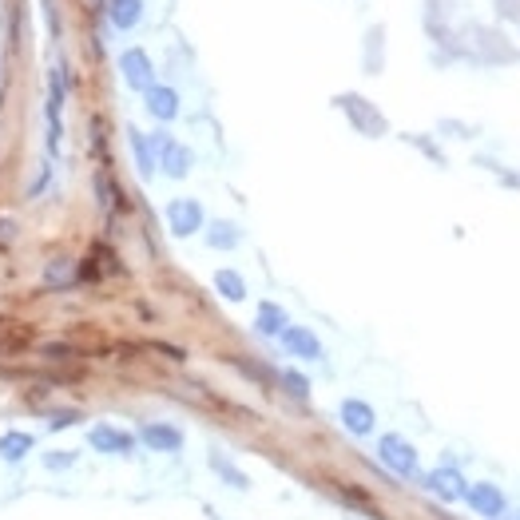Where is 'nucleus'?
<instances>
[{
	"label": "nucleus",
	"mask_w": 520,
	"mask_h": 520,
	"mask_svg": "<svg viewBox=\"0 0 520 520\" xmlns=\"http://www.w3.org/2000/svg\"><path fill=\"white\" fill-rule=\"evenodd\" d=\"M259 334H283V330L290 326V318H286V310L283 306H275V302H262L259 306Z\"/></svg>",
	"instance_id": "4468645a"
},
{
	"label": "nucleus",
	"mask_w": 520,
	"mask_h": 520,
	"mask_svg": "<svg viewBox=\"0 0 520 520\" xmlns=\"http://www.w3.org/2000/svg\"><path fill=\"white\" fill-rule=\"evenodd\" d=\"M88 445L96 449V453H116V457H127L135 449V437L124 429H116V425H92L88 429Z\"/></svg>",
	"instance_id": "20e7f679"
},
{
	"label": "nucleus",
	"mask_w": 520,
	"mask_h": 520,
	"mask_svg": "<svg viewBox=\"0 0 520 520\" xmlns=\"http://www.w3.org/2000/svg\"><path fill=\"white\" fill-rule=\"evenodd\" d=\"M32 445H36V441H32V433H4V437H0V457H4V461H24V457L32 453Z\"/></svg>",
	"instance_id": "ddd939ff"
},
{
	"label": "nucleus",
	"mask_w": 520,
	"mask_h": 520,
	"mask_svg": "<svg viewBox=\"0 0 520 520\" xmlns=\"http://www.w3.org/2000/svg\"><path fill=\"white\" fill-rule=\"evenodd\" d=\"M151 148H156V156H159V167H164L172 179H183L187 172H191V164H195V156L183 148V143H175L167 132H156L151 135Z\"/></svg>",
	"instance_id": "f257e3e1"
},
{
	"label": "nucleus",
	"mask_w": 520,
	"mask_h": 520,
	"mask_svg": "<svg viewBox=\"0 0 520 520\" xmlns=\"http://www.w3.org/2000/svg\"><path fill=\"white\" fill-rule=\"evenodd\" d=\"M378 453L397 476H413L417 473V449L409 445L405 437H397V433H386V437L378 441Z\"/></svg>",
	"instance_id": "7ed1b4c3"
},
{
	"label": "nucleus",
	"mask_w": 520,
	"mask_h": 520,
	"mask_svg": "<svg viewBox=\"0 0 520 520\" xmlns=\"http://www.w3.org/2000/svg\"><path fill=\"white\" fill-rule=\"evenodd\" d=\"M425 489L433 492V497H441V500H449V505H453V500H461L465 492H468V484H465V476L457 473V468H433L429 476H425Z\"/></svg>",
	"instance_id": "423d86ee"
},
{
	"label": "nucleus",
	"mask_w": 520,
	"mask_h": 520,
	"mask_svg": "<svg viewBox=\"0 0 520 520\" xmlns=\"http://www.w3.org/2000/svg\"><path fill=\"white\" fill-rule=\"evenodd\" d=\"M119 72H124L127 88H135V92L156 88V68H151V56L143 52V48H127V52L119 56Z\"/></svg>",
	"instance_id": "f03ea898"
},
{
	"label": "nucleus",
	"mask_w": 520,
	"mask_h": 520,
	"mask_svg": "<svg viewBox=\"0 0 520 520\" xmlns=\"http://www.w3.org/2000/svg\"><path fill=\"white\" fill-rule=\"evenodd\" d=\"M148 112L159 119V124H167V119L179 116V96L172 88H148Z\"/></svg>",
	"instance_id": "9b49d317"
},
{
	"label": "nucleus",
	"mask_w": 520,
	"mask_h": 520,
	"mask_svg": "<svg viewBox=\"0 0 520 520\" xmlns=\"http://www.w3.org/2000/svg\"><path fill=\"white\" fill-rule=\"evenodd\" d=\"M215 286H219V294H223L227 302H243L246 298V283H243V275H235V270H219Z\"/></svg>",
	"instance_id": "2eb2a0df"
},
{
	"label": "nucleus",
	"mask_w": 520,
	"mask_h": 520,
	"mask_svg": "<svg viewBox=\"0 0 520 520\" xmlns=\"http://www.w3.org/2000/svg\"><path fill=\"white\" fill-rule=\"evenodd\" d=\"M127 135H132V148H135V159H140V172L143 175H156V156H151L156 148H151V140L143 132H127Z\"/></svg>",
	"instance_id": "dca6fc26"
},
{
	"label": "nucleus",
	"mask_w": 520,
	"mask_h": 520,
	"mask_svg": "<svg viewBox=\"0 0 520 520\" xmlns=\"http://www.w3.org/2000/svg\"><path fill=\"white\" fill-rule=\"evenodd\" d=\"M465 500L473 505L476 516H500L505 513V492H500L497 484H473V489L465 492Z\"/></svg>",
	"instance_id": "0eeeda50"
},
{
	"label": "nucleus",
	"mask_w": 520,
	"mask_h": 520,
	"mask_svg": "<svg viewBox=\"0 0 520 520\" xmlns=\"http://www.w3.org/2000/svg\"><path fill=\"white\" fill-rule=\"evenodd\" d=\"M167 227H172L175 235L203 231V207H199V199H172V203H167Z\"/></svg>",
	"instance_id": "39448f33"
},
{
	"label": "nucleus",
	"mask_w": 520,
	"mask_h": 520,
	"mask_svg": "<svg viewBox=\"0 0 520 520\" xmlns=\"http://www.w3.org/2000/svg\"><path fill=\"white\" fill-rule=\"evenodd\" d=\"M76 421H80V413H76V409H64V413H52L48 425H52V429H64V425H76Z\"/></svg>",
	"instance_id": "412c9836"
},
{
	"label": "nucleus",
	"mask_w": 520,
	"mask_h": 520,
	"mask_svg": "<svg viewBox=\"0 0 520 520\" xmlns=\"http://www.w3.org/2000/svg\"><path fill=\"white\" fill-rule=\"evenodd\" d=\"M108 16H112L116 28H135L143 16V0H108Z\"/></svg>",
	"instance_id": "f8f14e48"
},
{
	"label": "nucleus",
	"mask_w": 520,
	"mask_h": 520,
	"mask_svg": "<svg viewBox=\"0 0 520 520\" xmlns=\"http://www.w3.org/2000/svg\"><path fill=\"white\" fill-rule=\"evenodd\" d=\"M140 437H143V445H151L156 453H179L183 449V433L175 429V425H156V421H148L140 429Z\"/></svg>",
	"instance_id": "6e6552de"
},
{
	"label": "nucleus",
	"mask_w": 520,
	"mask_h": 520,
	"mask_svg": "<svg viewBox=\"0 0 520 520\" xmlns=\"http://www.w3.org/2000/svg\"><path fill=\"white\" fill-rule=\"evenodd\" d=\"M283 342H286V349L294 357H306V362H318V357H322V342L306 326H286L283 330Z\"/></svg>",
	"instance_id": "1a4fd4ad"
},
{
	"label": "nucleus",
	"mask_w": 520,
	"mask_h": 520,
	"mask_svg": "<svg viewBox=\"0 0 520 520\" xmlns=\"http://www.w3.org/2000/svg\"><path fill=\"white\" fill-rule=\"evenodd\" d=\"M211 468H215L219 476H227V481L235 484V489H246V473H238V468L227 461V457H211Z\"/></svg>",
	"instance_id": "a211bd4d"
},
{
	"label": "nucleus",
	"mask_w": 520,
	"mask_h": 520,
	"mask_svg": "<svg viewBox=\"0 0 520 520\" xmlns=\"http://www.w3.org/2000/svg\"><path fill=\"white\" fill-rule=\"evenodd\" d=\"M283 386H286L294 397H306V394H310V381H306L302 373H294V370H286V373H283Z\"/></svg>",
	"instance_id": "6ab92c4d"
},
{
	"label": "nucleus",
	"mask_w": 520,
	"mask_h": 520,
	"mask_svg": "<svg viewBox=\"0 0 520 520\" xmlns=\"http://www.w3.org/2000/svg\"><path fill=\"white\" fill-rule=\"evenodd\" d=\"M44 465H48V468H72V465H76V453H68V449H64V453H48Z\"/></svg>",
	"instance_id": "aec40b11"
},
{
	"label": "nucleus",
	"mask_w": 520,
	"mask_h": 520,
	"mask_svg": "<svg viewBox=\"0 0 520 520\" xmlns=\"http://www.w3.org/2000/svg\"><path fill=\"white\" fill-rule=\"evenodd\" d=\"M207 243L215 246V251H231V246L238 243V227L235 223H211Z\"/></svg>",
	"instance_id": "f3484780"
},
{
	"label": "nucleus",
	"mask_w": 520,
	"mask_h": 520,
	"mask_svg": "<svg viewBox=\"0 0 520 520\" xmlns=\"http://www.w3.org/2000/svg\"><path fill=\"white\" fill-rule=\"evenodd\" d=\"M373 421H378V417H373V409L365 402H357V397H346V402H342V425L354 433V437L373 433Z\"/></svg>",
	"instance_id": "9d476101"
}]
</instances>
